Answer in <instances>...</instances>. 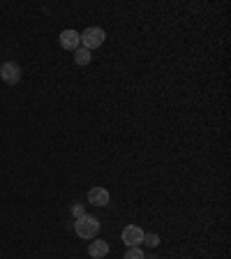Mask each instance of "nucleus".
<instances>
[{
  "mask_svg": "<svg viewBox=\"0 0 231 259\" xmlns=\"http://www.w3.org/2000/svg\"><path fill=\"white\" fill-rule=\"evenodd\" d=\"M74 232L79 238H95L97 232H100V222L93 215H83L74 222Z\"/></svg>",
  "mask_w": 231,
  "mask_h": 259,
  "instance_id": "nucleus-1",
  "label": "nucleus"
},
{
  "mask_svg": "<svg viewBox=\"0 0 231 259\" xmlns=\"http://www.w3.org/2000/svg\"><path fill=\"white\" fill-rule=\"evenodd\" d=\"M104 39H107V32H104L102 28H88V30L81 35V44H83V49H88V51L102 47Z\"/></svg>",
  "mask_w": 231,
  "mask_h": 259,
  "instance_id": "nucleus-2",
  "label": "nucleus"
},
{
  "mask_svg": "<svg viewBox=\"0 0 231 259\" xmlns=\"http://www.w3.org/2000/svg\"><path fill=\"white\" fill-rule=\"evenodd\" d=\"M0 79L5 81V83H10V86H16L21 81V67L10 60V63H5L0 67Z\"/></svg>",
  "mask_w": 231,
  "mask_h": 259,
  "instance_id": "nucleus-3",
  "label": "nucleus"
},
{
  "mask_svg": "<svg viewBox=\"0 0 231 259\" xmlns=\"http://www.w3.org/2000/svg\"><path fill=\"white\" fill-rule=\"evenodd\" d=\"M123 241H125V245H129V248H136L139 243H144V232H141L136 225H129V227H125L123 229Z\"/></svg>",
  "mask_w": 231,
  "mask_h": 259,
  "instance_id": "nucleus-4",
  "label": "nucleus"
},
{
  "mask_svg": "<svg viewBox=\"0 0 231 259\" xmlns=\"http://www.w3.org/2000/svg\"><path fill=\"white\" fill-rule=\"evenodd\" d=\"M81 44V35L76 30H63L60 32V47L67 51H76Z\"/></svg>",
  "mask_w": 231,
  "mask_h": 259,
  "instance_id": "nucleus-5",
  "label": "nucleus"
},
{
  "mask_svg": "<svg viewBox=\"0 0 231 259\" xmlns=\"http://www.w3.org/2000/svg\"><path fill=\"white\" fill-rule=\"evenodd\" d=\"M109 192L104 188H93L90 192H88V201H90L93 206H107L109 204Z\"/></svg>",
  "mask_w": 231,
  "mask_h": 259,
  "instance_id": "nucleus-6",
  "label": "nucleus"
},
{
  "mask_svg": "<svg viewBox=\"0 0 231 259\" xmlns=\"http://www.w3.org/2000/svg\"><path fill=\"white\" fill-rule=\"evenodd\" d=\"M107 252H109V243H107V241H93L90 248H88V254H90L93 259L107 257Z\"/></svg>",
  "mask_w": 231,
  "mask_h": 259,
  "instance_id": "nucleus-7",
  "label": "nucleus"
},
{
  "mask_svg": "<svg viewBox=\"0 0 231 259\" xmlns=\"http://www.w3.org/2000/svg\"><path fill=\"white\" fill-rule=\"evenodd\" d=\"M93 60V56H90V51L88 49H83V47H79L74 51V63L76 65H88Z\"/></svg>",
  "mask_w": 231,
  "mask_h": 259,
  "instance_id": "nucleus-8",
  "label": "nucleus"
},
{
  "mask_svg": "<svg viewBox=\"0 0 231 259\" xmlns=\"http://www.w3.org/2000/svg\"><path fill=\"white\" fill-rule=\"evenodd\" d=\"M144 243L148 248H157L160 245V236L157 234H144Z\"/></svg>",
  "mask_w": 231,
  "mask_h": 259,
  "instance_id": "nucleus-9",
  "label": "nucleus"
},
{
  "mask_svg": "<svg viewBox=\"0 0 231 259\" xmlns=\"http://www.w3.org/2000/svg\"><path fill=\"white\" fill-rule=\"evenodd\" d=\"M125 259H146V257H144V250H139V248H129L127 252H125Z\"/></svg>",
  "mask_w": 231,
  "mask_h": 259,
  "instance_id": "nucleus-10",
  "label": "nucleus"
},
{
  "mask_svg": "<svg viewBox=\"0 0 231 259\" xmlns=\"http://www.w3.org/2000/svg\"><path fill=\"white\" fill-rule=\"evenodd\" d=\"M72 215H74L76 220H79V218H83V215H86V208H83V206H81V204L72 206Z\"/></svg>",
  "mask_w": 231,
  "mask_h": 259,
  "instance_id": "nucleus-11",
  "label": "nucleus"
}]
</instances>
